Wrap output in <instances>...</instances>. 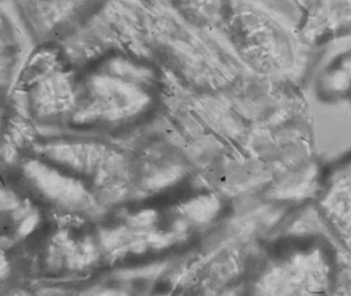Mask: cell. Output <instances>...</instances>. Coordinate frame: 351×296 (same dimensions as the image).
Returning <instances> with one entry per match:
<instances>
[{"label":"cell","mask_w":351,"mask_h":296,"mask_svg":"<svg viewBox=\"0 0 351 296\" xmlns=\"http://www.w3.org/2000/svg\"><path fill=\"white\" fill-rule=\"evenodd\" d=\"M246 29L247 33L243 34L244 39L250 51L256 53V57L264 53L270 56L272 53H276L280 39L272 25L263 22L258 16H254L252 21H248Z\"/></svg>","instance_id":"1"},{"label":"cell","mask_w":351,"mask_h":296,"mask_svg":"<svg viewBox=\"0 0 351 296\" xmlns=\"http://www.w3.org/2000/svg\"><path fill=\"white\" fill-rule=\"evenodd\" d=\"M322 10H326L322 20L326 26L338 27L351 23V0H324Z\"/></svg>","instance_id":"2"},{"label":"cell","mask_w":351,"mask_h":296,"mask_svg":"<svg viewBox=\"0 0 351 296\" xmlns=\"http://www.w3.org/2000/svg\"><path fill=\"white\" fill-rule=\"evenodd\" d=\"M215 207H217L215 201L213 199L205 197L193 199L186 206V210L193 219L205 221L215 213Z\"/></svg>","instance_id":"3"},{"label":"cell","mask_w":351,"mask_h":296,"mask_svg":"<svg viewBox=\"0 0 351 296\" xmlns=\"http://www.w3.org/2000/svg\"><path fill=\"white\" fill-rule=\"evenodd\" d=\"M156 218H157L156 212L147 210V211L141 212V213L133 216V217L131 218V223L136 226L149 225V224L155 221Z\"/></svg>","instance_id":"4"},{"label":"cell","mask_w":351,"mask_h":296,"mask_svg":"<svg viewBox=\"0 0 351 296\" xmlns=\"http://www.w3.org/2000/svg\"><path fill=\"white\" fill-rule=\"evenodd\" d=\"M38 222V215H32L26 218V219L22 222L21 225H20L19 234H21V236H27V234H29L30 232L36 228Z\"/></svg>","instance_id":"5"},{"label":"cell","mask_w":351,"mask_h":296,"mask_svg":"<svg viewBox=\"0 0 351 296\" xmlns=\"http://www.w3.org/2000/svg\"><path fill=\"white\" fill-rule=\"evenodd\" d=\"M174 178H176V174H174V173H165V174L159 175V176L152 179L151 185L154 187L164 186V185L168 184V183L173 181Z\"/></svg>","instance_id":"6"}]
</instances>
